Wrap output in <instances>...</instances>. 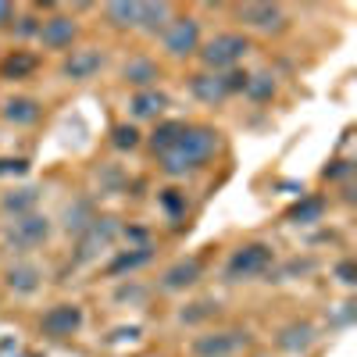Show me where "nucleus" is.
Returning <instances> with one entry per match:
<instances>
[{
	"instance_id": "f257e3e1",
	"label": "nucleus",
	"mask_w": 357,
	"mask_h": 357,
	"mask_svg": "<svg viewBox=\"0 0 357 357\" xmlns=\"http://www.w3.org/2000/svg\"><path fill=\"white\" fill-rule=\"evenodd\" d=\"M218 146H222V139L211 126H186V132L161 154V168H165V175L197 172L218 154Z\"/></svg>"
},
{
	"instance_id": "f03ea898",
	"label": "nucleus",
	"mask_w": 357,
	"mask_h": 357,
	"mask_svg": "<svg viewBox=\"0 0 357 357\" xmlns=\"http://www.w3.org/2000/svg\"><path fill=\"white\" fill-rule=\"evenodd\" d=\"M275 254L268 243H247L240 250H232L229 264H225V279L229 282H243V279H254V275H264L272 268Z\"/></svg>"
},
{
	"instance_id": "7ed1b4c3",
	"label": "nucleus",
	"mask_w": 357,
	"mask_h": 357,
	"mask_svg": "<svg viewBox=\"0 0 357 357\" xmlns=\"http://www.w3.org/2000/svg\"><path fill=\"white\" fill-rule=\"evenodd\" d=\"M118 232H122V225H118V218H93L82 232H79V247H75V264H86L93 261L100 250H107Z\"/></svg>"
},
{
	"instance_id": "20e7f679",
	"label": "nucleus",
	"mask_w": 357,
	"mask_h": 357,
	"mask_svg": "<svg viewBox=\"0 0 357 357\" xmlns=\"http://www.w3.org/2000/svg\"><path fill=\"white\" fill-rule=\"evenodd\" d=\"M247 50H250V40H247V36H240V33H222V36H215V40L204 43L200 61H204L207 68L218 72V68H232Z\"/></svg>"
},
{
	"instance_id": "39448f33",
	"label": "nucleus",
	"mask_w": 357,
	"mask_h": 357,
	"mask_svg": "<svg viewBox=\"0 0 357 357\" xmlns=\"http://www.w3.org/2000/svg\"><path fill=\"white\" fill-rule=\"evenodd\" d=\"M47 236H50V218H43V215H22V218H15L8 225L4 240H8L11 250H29V247L47 243Z\"/></svg>"
},
{
	"instance_id": "423d86ee",
	"label": "nucleus",
	"mask_w": 357,
	"mask_h": 357,
	"mask_svg": "<svg viewBox=\"0 0 357 357\" xmlns=\"http://www.w3.org/2000/svg\"><path fill=\"white\" fill-rule=\"evenodd\" d=\"M197 47H200V25H197V18H190V15L172 18L168 29H165V50L172 57H190Z\"/></svg>"
},
{
	"instance_id": "0eeeda50",
	"label": "nucleus",
	"mask_w": 357,
	"mask_h": 357,
	"mask_svg": "<svg viewBox=\"0 0 357 357\" xmlns=\"http://www.w3.org/2000/svg\"><path fill=\"white\" fill-rule=\"evenodd\" d=\"M79 325H82V307L79 304H57L40 318V333L50 336V340H68V336L79 333Z\"/></svg>"
},
{
	"instance_id": "6e6552de",
	"label": "nucleus",
	"mask_w": 357,
	"mask_h": 357,
	"mask_svg": "<svg viewBox=\"0 0 357 357\" xmlns=\"http://www.w3.org/2000/svg\"><path fill=\"white\" fill-rule=\"evenodd\" d=\"M247 343H250L247 333L232 329V333H207V336H200V340L193 343V350H197L200 357H229V354H236V350H243Z\"/></svg>"
},
{
	"instance_id": "1a4fd4ad",
	"label": "nucleus",
	"mask_w": 357,
	"mask_h": 357,
	"mask_svg": "<svg viewBox=\"0 0 357 357\" xmlns=\"http://www.w3.org/2000/svg\"><path fill=\"white\" fill-rule=\"evenodd\" d=\"M75 36H79L75 18L54 15V18L40 22V43H43L47 50H65V47H72V43H75Z\"/></svg>"
},
{
	"instance_id": "9d476101",
	"label": "nucleus",
	"mask_w": 357,
	"mask_h": 357,
	"mask_svg": "<svg viewBox=\"0 0 357 357\" xmlns=\"http://www.w3.org/2000/svg\"><path fill=\"white\" fill-rule=\"evenodd\" d=\"M100 68H104V54H100V50H72V57L65 61L61 72H65L68 79L82 82V79H93Z\"/></svg>"
},
{
	"instance_id": "9b49d317",
	"label": "nucleus",
	"mask_w": 357,
	"mask_h": 357,
	"mask_svg": "<svg viewBox=\"0 0 357 357\" xmlns=\"http://www.w3.org/2000/svg\"><path fill=\"white\" fill-rule=\"evenodd\" d=\"M190 89H193V97L204 100V104H222L229 97V89H225V79L218 72H197L190 79Z\"/></svg>"
},
{
	"instance_id": "f8f14e48",
	"label": "nucleus",
	"mask_w": 357,
	"mask_h": 357,
	"mask_svg": "<svg viewBox=\"0 0 357 357\" xmlns=\"http://www.w3.org/2000/svg\"><path fill=\"white\" fill-rule=\"evenodd\" d=\"M240 18L254 29H264V33L282 29V8H275V4H247V8H240Z\"/></svg>"
},
{
	"instance_id": "ddd939ff",
	"label": "nucleus",
	"mask_w": 357,
	"mask_h": 357,
	"mask_svg": "<svg viewBox=\"0 0 357 357\" xmlns=\"http://www.w3.org/2000/svg\"><path fill=\"white\" fill-rule=\"evenodd\" d=\"M8 286L15 289V293H36L40 289V282H43V272L36 264H29V261H18V264H11L8 268Z\"/></svg>"
},
{
	"instance_id": "4468645a",
	"label": "nucleus",
	"mask_w": 357,
	"mask_h": 357,
	"mask_svg": "<svg viewBox=\"0 0 357 357\" xmlns=\"http://www.w3.org/2000/svg\"><path fill=\"white\" fill-rule=\"evenodd\" d=\"M197 279H200V261L190 257V261H175L168 272L161 275V286H165V289H186V286H193Z\"/></svg>"
},
{
	"instance_id": "2eb2a0df",
	"label": "nucleus",
	"mask_w": 357,
	"mask_h": 357,
	"mask_svg": "<svg viewBox=\"0 0 357 357\" xmlns=\"http://www.w3.org/2000/svg\"><path fill=\"white\" fill-rule=\"evenodd\" d=\"M311 343H314V329H311L307 321H293V325H286V329L279 333V347L289 350V354H301Z\"/></svg>"
},
{
	"instance_id": "dca6fc26",
	"label": "nucleus",
	"mask_w": 357,
	"mask_h": 357,
	"mask_svg": "<svg viewBox=\"0 0 357 357\" xmlns=\"http://www.w3.org/2000/svg\"><path fill=\"white\" fill-rule=\"evenodd\" d=\"M168 22H172V4H139V18H136V25L143 29V33H161V29H168Z\"/></svg>"
},
{
	"instance_id": "f3484780",
	"label": "nucleus",
	"mask_w": 357,
	"mask_h": 357,
	"mask_svg": "<svg viewBox=\"0 0 357 357\" xmlns=\"http://www.w3.org/2000/svg\"><path fill=\"white\" fill-rule=\"evenodd\" d=\"M165 107H168V97L158 93V89H139V93L132 97V104H129V111L136 118H158Z\"/></svg>"
},
{
	"instance_id": "a211bd4d",
	"label": "nucleus",
	"mask_w": 357,
	"mask_h": 357,
	"mask_svg": "<svg viewBox=\"0 0 357 357\" xmlns=\"http://www.w3.org/2000/svg\"><path fill=\"white\" fill-rule=\"evenodd\" d=\"M36 54H25V50H15L11 57H4L0 61V75L4 79H25V75H33L36 72Z\"/></svg>"
},
{
	"instance_id": "6ab92c4d",
	"label": "nucleus",
	"mask_w": 357,
	"mask_h": 357,
	"mask_svg": "<svg viewBox=\"0 0 357 357\" xmlns=\"http://www.w3.org/2000/svg\"><path fill=\"white\" fill-rule=\"evenodd\" d=\"M4 118H8V122H15V126H33L36 118H40V104L33 97H15V100H8Z\"/></svg>"
},
{
	"instance_id": "aec40b11",
	"label": "nucleus",
	"mask_w": 357,
	"mask_h": 357,
	"mask_svg": "<svg viewBox=\"0 0 357 357\" xmlns=\"http://www.w3.org/2000/svg\"><path fill=\"white\" fill-rule=\"evenodd\" d=\"M321 215H325V200L321 197H301V204H293L289 211H286V218L296 222V225H311Z\"/></svg>"
},
{
	"instance_id": "412c9836",
	"label": "nucleus",
	"mask_w": 357,
	"mask_h": 357,
	"mask_svg": "<svg viewBox=\"0 0 357 357\" xmlns=\"http://www.w3.org/2000/svg\"><path fill=\"white\" fill-rule=\"evenodd\" d=\"M122 75H126L132 86H151L161 72H158V65L151 61V57H132V61L122 68Z\"/></svg>"
},
{
	"instance_id": "4be33fe9",
	"label": "nucleus",
	"mask_w": 357,
	"mask_h": 357,
	"mask_svg": "<svg viewBox=\"0 0 357 357\" xmlns=\"http://www.w3.org/2000/svg\"><path fill=\"white\" fill-rule=\"evenodd\" d=\"M243 93H247L250 100H257V104L272 100V97H275V75H272V72H257V75H247Z\"/></svg>"
},
{
	"instance_id": "5701e85b",
	"label": "nucleus",
	"mask_w": 357,
	"mask_h": 357,
	"mask_svg": "<svg viewBox=\"0 0 357 357\" xmlns=\"http://www.w3.org/2000/svg\"><path fill=\"white\" fill-rule=\"evenodd\" d=\"M36 200H40L36 190H15V193H8L4 200H0V207H4L8 215L22 218V215H33V204H36Z\"/></svg>"
},
{
	"instance_id": "b1692460",
	"label": "nucleus",
	"mask_w": 357,
	"mask_h": 357,
	"mask_svg": "<svg viewBox=\"0 0 357 357\" xmlns=\"http://www.w3.org/2000/svg\"><path fill=\"white\" fill-rule=\"evenodd\" d=\"M154 257V250L151 247H136V250H126V254H118L111 264H107V272L111 275H122V272H132V268H139V264H146Z\"/></svg>"
},
{
	"instance_id": "393cba45",
	"label": "nucleus",
	"mask_w": 357,
	"mask_h": 357,
	"mask_svg": "<svg viewBox=\"0 0 357 357\" xmlns=\"http://www.w3.org/2000/svg\"><path fill=\"white\" fill-rule=\"evenodd\" d=\"M104 15H107V22L114 29H132L136 18H139V4H132V0H118V4L104 8Z\"/></svg>"
},
{
	"instance_id": "a878e982",
	"label": "nucleus",
	"mask_w": 357,
	"mask_h": 357,
	"mask_svg": "<svg viewBox=\"0 0 357 357\" xmlns=\"http://www.w3.org/2000/svg\"><path fill=\"white\" fill-rule=\"evenodd\" d=\"M93 218H97V215H93V207H89V200H75V204L65 207V229L75 232V236H79L89 222H93Z\"/></svg>"
},
{
	"instance_id": "bb28decb",
	"label": "nucleus",
	"mask_w": 357,
	"mask_h": 357,
	"mask_svg": "<svg viewBox=\"0 0 357 357\" xmlns=\"http://www.w3.org/2000/svg\"><path fill=\"white\" fill-rule=\"evenodd\" d=\"M183 132H186V122H165V126H158V129H154V136H151V146H154L158 154H165L168 146H172L178 136H183Z\"/></svg>"
},
{
	"instance_id": "cd10ccee",
	"label": "nucleus",
	"mask_w": 357,
	"mask_h": 357,
	"mask_svg": "<svg viewBox=\"0 0 357 357\" xmlns=\"http://www.w3.org/2000/svg\"><path fill=\"white\" fill-rule=\"evenodd\" d=\"M111 143L118 146V151H132V146H139V132H136L132 126H114Z\"/></svg>"
},
{
	"instance_id": "c85d7f7f",
	"label": "nucleus",
	"mask_w": 357,
	"mask_h": 357,
	"mask_svg": "<svg viewBox=\"0 0 357 357\" xmlns=\"http://www.w3.org/2000/svg\"><path fill=\"white\" fill-rule=\"evenodd\" d=\"M161 204H165V211H168L172 218L186 215V197H178V190H165V193H161Z\"/></svg>"
},
{
	"instance_id": "c756f323",
	"label": "nucleus",
	"mask_w": 357,
	"mask_h": 357,
	"mask_svg": "<svg viewBox=\"0 0 357 357\" xmlns=\"http://www.w3.org/2000/svg\"><path fill=\"white\" fill-rule=\"evenodd\" d=\"M222 79H225V89H229V93H243V86H247V72L232 68V72H225Z\"/></svg>"
},
{
	"instance_id": "7c9ffc66",
	"label": "nucleus",
	"mask_w": 357,
	"mask_h": 357,
	"mask_svg": "<svg viewBox=\"0 0 357 357\" xmlns=\"http://www.w3.org/2000/svg\"><path fill=\"white\" fill-rule=\"evenodd\" d=\"M336 279H340L343 286H354V282H357V264H354V261H340V264H336Z\"/></svg>"
},
{
	"instance_id": "2f4dec72",
	"label": "nucleus",
	"mask_w": 357,
	"mask_h": 357,
	"mask_svg": "<svg viewBox=\"0 0 357 357\" xmlns=\"http://www.w3.org/2000/svg\"><path fill=\"white\" fill-rule=\"evenodd\" d=\"M18 36H40V18H33V15L18 18Z\"/></svg>"
},
{
	"instance_id": "473e14b6",
	"label": "nucleus",
	"mask_w": 357,
	"mask_h": 357,
	"mask_svg": "<svg viewBox=\"0 0 357 357\" xmlns=\"http://www.w3.org/2000/svg\"><path fill=\"white\" fill-rule=\"evenodd\" d=\"M350 172H354L350 161H333L329 168H325V178H343V175H350Z\"/></svg>"
},
{
	"instance_id": "72a5a7b5",
	"label": "nucleus",
	"mask_w": 357,
	"mask_h": 357,
	"mask_svg": "<svg viewBox=\"0 0 357 357\" xmlns=\"http://www.w3.org/2000/svg\"><path fill=\"white\" fill-rule=\"evenodd\" d=\"M211 307H218V304H193V311H183V321H200L211 314Z\"/></svg>"
},
{
	"instance_id": "f704fd0d",
	"label": "nucleus",
	"mask_w": 357,
	"mask_h": 357,
	"mask_svg": "<svg viewBox=\"0 0 357 357\" xmlns=\"http://www.w3.org/2000/svg\"><path fill=\"white\" fill-rule=\"evenodd\" d=\"M25 161H0V175H22Z\"/></svg>"
},
{
	"instance_id": "c9c22d12",
	"label": "nucleus",
	"mask_w": 357,
	"mask_h": 357,
	"mask_svg": "<svg viewBox=\"0 0 357 357\" xmlns=\"http://www.w3.org/2000/svg\"><path fill=\"white\" fill-rule=\"evenodd\" d=\"M11 18H15V8H11V4H4V0H0V29H4V25H8Z\"/></svg>"
},
{
	"instance_id": "e433bc0d",
	"label": "nucleus",
	"mask_w": 357,
	"mask_h": 357,
	"mask_svg": "<svg viewBox=\"0 0 357 357\" xmlns=\"http://www.w3.org/2000/svg\"><path fill=\"white\" fill-rule=\"evenodd\" d=\"M257 357H268V354H257Z\"/></svg>"
}]
</instances>
